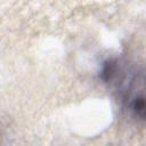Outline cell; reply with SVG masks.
<instances>
[{"instance_id":"cell-1","label":"cell","mask_w":146,"mask_h":146,"mask_svg":"<svg viewBox=\"0 0 146 146\" xmlns=\"http://www.w3.org/2000/svg\"><path fill=\"white\" fill-rule=\"evenodd\" d=\"M100 79L110 84L125 111L146 121V68L117 58L106 60L100 71Z\"/></svg>"}]
</instances>
